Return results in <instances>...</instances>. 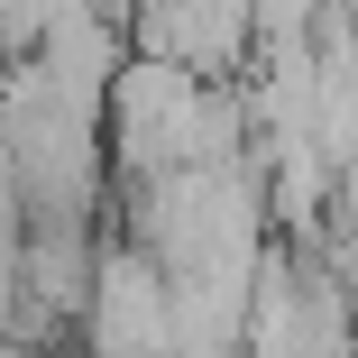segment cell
<instances>
[{"mask_svg": "<svg viewBox=\"0 0 358 358\" xmlns=\"http://www.w3.org/2000/svg\"><path fill=\"white\" fill-rule=\"evenodd\" d=\"M74 322H83L92 358H166L175 349V294H166L157 248L92 257V285H83V313Z\"/></svg>", "mask_w": 358, "mask_h": 358, "instance_id": "obj_1", "label": "cell"}]
</instances>
